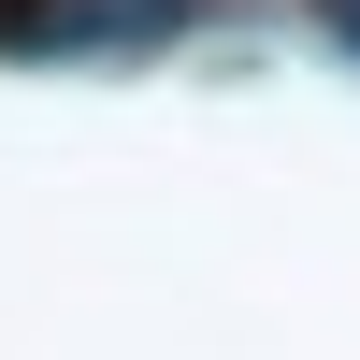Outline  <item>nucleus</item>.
Here are the masks:
<instances>
[{
  "mask_svg": "<svg viewBox=\"0 0 360 360\" xmlns=\"http://www.w3.org/2000/svg\"><path fill=\"white\" fill-rule=\"evenodd\" d=\"M332 29H346V44H360V0H332Z\"/></svg>",
  "mask_w": 360,
  "mask_h": 360,
  "instance_id": "f257e3e1",
  "label": "nucleus"
},
{
  "mask_svg": "<svg viewBox=\"0 0 360 360\" xmlns=\"http://www.w3.org/2000/svg\"><path fill=\"white\" fill-rule=\"evenodd\" d=\"M0 15H29V0H0Z\"/></svg>",
  "mask_w": 360,
  "mask_h": 360,
  "instance_id": "f03ea898",
  "label": "nucleus"
}]
</instances>
